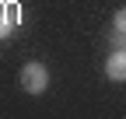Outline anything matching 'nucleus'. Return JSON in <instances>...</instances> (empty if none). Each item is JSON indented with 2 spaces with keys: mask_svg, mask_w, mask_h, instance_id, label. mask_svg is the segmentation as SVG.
Wrapping results in <instances>:
<instances>
[{
  "mask_svg": "<svg viewBox=\"0 0 126 119\" xmlns=\"http://www.w3.org/2000/svg\"><path fill=\"white\" fill-rule=\"evenodd\" d=\"M14 25H21V4H0V42L4 39H11V32H14Z\"/></svg>",
  "mask_w": 126,
  "mask_h": 119,
  "instance_id": "3",
  "label": "nucleus"
},
{
  "mask_svg": "<svg viewBox=\"0 0 126 119\" xmlns=\"http://www.w3.org/2000/svg\"><path fill=\"white\" fill-rule=\"evenodd\" d=\"M18 88L25 95H42L46 88H49V67L42 63V60H32V63L21 67L18 74Z\"/></svg>",
  "mask_w": 126,
  "mask_h": 119,
  "instance_id": "1",
  "label": "nucleus"
},
{
  "mask_svg": "<svg viewBox=\"0 0 126 119\" xmlns=\"http://www.w3.org/2000/svg\"><path fill=\"white\" fill-rule=\"evenodd\" d=\"M105 77L116 81V84L126 81V46H119V49L109 53V60H105Z\"/></svg>",
  "mask_w": 126,
  "mask_h": 119,
  "instance_id": "2",
  "label": "nucleus"
},
{
  "mask_svg": "<svg viewBox=\"0 0 126 119\" xmlns=\"http://www.w3.org/2000/svg\"><path fill=\"white\" fill-rule=\"evenodd\" d=\"M0 4H11V7H14V4H21V0H0Z\"/></svg>",
  "mask_w": 126,
  "mask_h": 119,
  "instance_id": "5",
  "label": "nucleus"
},
{
  "mask_svg": "<svg viewBox=\"0 0 126 119\" xmlns=\"http://www.w3.org/2000/svg\"><path fill=\"white\" fill-rule=\"evenodd\" d=\"M112 35H126V7H119L112 14Z\"/></svg>",
  "mask_w": 126,
  "mask_h": 119,
  "instance_id": "4",
  "label": "nucleus"
}]
</instances>
